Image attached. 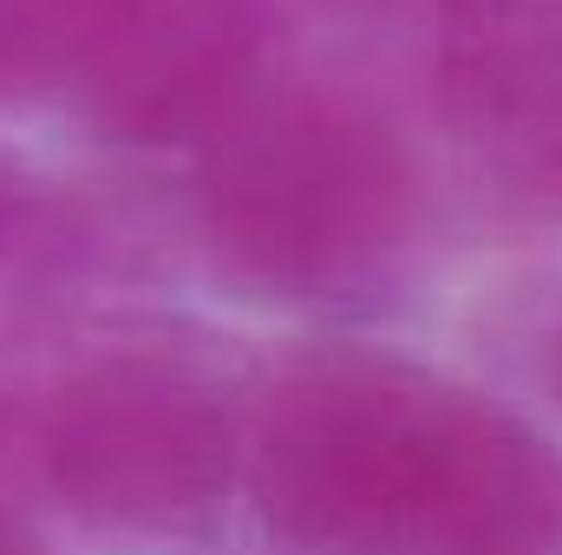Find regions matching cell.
Instances as JSON below:
<instances>
[{
	"instance_id": "cell-2",
	"label": "cell",
	"mask_w": 562,
	"mask_h": 555,
	"mask_svg": "<svg viewBox=\"0 0 562 555\" xmlns=\"http://www.w3.org/2000/svg\"><path fill=\"white\" fill-rule=\"evenodd\" d=\"M203 229L229 275L276 301H360L413 229L400 144L340 99L243 105L203 170Z\"/></svg>"
},
{
	"instance_id": "cell-5",
	"label": "cell",
	"mask_w": 562,
	"mask_h": 555,
	"mask_svg": "<svg viewBox=\"0 0 562 555\" xmlns=\"http://www.w3.org/2000/svg\"><path fill=\"white\" fill-rule=\"evenodd\" d=\"M445 118L562 209V7H471L445 59Z\"/></svg>"
},
{
	"instance_id": "cell-4",
	"label": "cell",
	"mask_w": 562,
	"mask_h": 555,
	"mask_svg": "<svg viewBox=\"0 0 562 555\" xmlns=\"http://www.w3.org/2000/svg\"><path fill=\"white\" fill-rule=\"evenodd\" d=\"M262 0H86L59 86L112 144L216 138L262 72Z\"/></svg>"
},
{
	"instance_id": "cell-7",
	"label": "cell",
	"mask_w": 562,
	"mask_h": 555,
	"mask_svg": "<svg viewBox=\"0 0 562 555\" xmlns=\"http://www.w3.org/2000/svg\"><path fill=\"white\" fill-rule=\"evenodd\" d=\"M20 223H26V183L0 163V249L20 236Z\"/></svg>"
},
{
	"instance_id": "cell-1",
	"label": "cell",
	"mask_w": 562,
	"mask_h": 555,
	"mask_svg": "<svg viewBox=\"0 0 562 555\" xmlns=\"http://www.w3.org/2000/svg\"><path fill=\"white\" fill-rule=\"evenodd\" d=\"M249 490L294 555H562V444L386 353L281 366Z\"/></svg>"
},
{
	"instance_id": "cell-6",
	"label": "cell",
	"mask_w": 562,
	"mask_h": 555,
	"mask_svg": "<svg viewBox=\"0 0 562 555\" xmlns=\"http://www.w3.org/2000/svg\"><path fill=\"white\" fill-rule=\"evenodd\" d=\"M86 0H0V99L40 92L66 72Z\"/></svg>"
},
{
	"instance_id": "cell-3",
	"label": "cell",
	"mask_w": 562,
	"mask_h": 555,
	"mask_svg": "<svg viewBox=\"0 0 562 555\" xmlns=\"http://www.w3.org/2000/svg\"><path fill=\"white\" fill-rule=\"evenodd\" d=\"M243 471V438L223 393L157 353H125L79 373L46 418L53 490L105 530L190 536Z\"/></svg>"
}]
</instances>
